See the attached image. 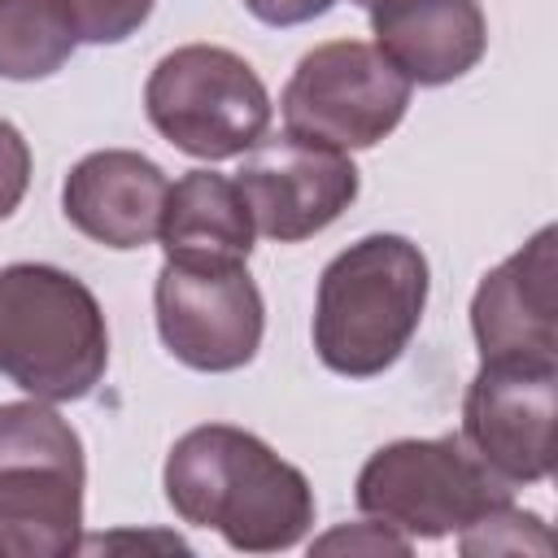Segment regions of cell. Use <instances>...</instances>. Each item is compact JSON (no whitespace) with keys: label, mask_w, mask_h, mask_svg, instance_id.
Here are the masks:
<instances>
[{"label":"cell","mask_w":558,"mask_h":558,"mask_svg":"<svg viewBox=\"0 0 558 558\" xmlns=\"http://www.w3.org/2000/svg\"><path fill=\"white\" fill-rule=\"evenodd\" d=\"M161 488L183 523L214 527L240 554L292 549L314 527V488L305 471L231 423L183 432L166 453Z\"/></svg>","instance_id":"6da1fadb"},{"label":"cell","mask_w":558,"mask_h":558,"mask_svg":"<svg viewBox=\"0 0 558 558\" xmlns=\"http://www.w3.org/2000/svg\"><path fill=\"white\" fill-rule=\"evenodd\" d=\"M432 270L414 240L375 231L340 248L314 296V353L331 375L375 379L414 340Z\"/></svg>","instance_id":"7a4b0ae2"},{"label":"cell","mask_w":558,"mask_h":558,"mask_svg":"<svg viewBox=\"0 0 558 558\" xmlns=\"http://www.w3.org/2000/svg\"><path fill=\"white\" fill-rule=\"evenodd\" d=\"M109 366V327L96 292L48 262L0 270V375L35 401H83Z\"/></svg>","instance_id":"3957f363"},{"label":"cell","mask_w":558,"mask_h":558,"mask_svg":"<svg viewBox=\"0 0 558 558\" xmlns=\"http://www.w3.org/2000/svg\"><path fill=\"white\" fill-rule=\"evenodd\" d=\"M83 440L52 401H0V558L83 549Z\"/></svg>","instance_id":"277c9868"},{"label":"cell","mask_w":558,"mask_h":558,"mask_svg":"<svg viewBox=\"0 0 558 558\" xmlns=\"http://www.w3.org/2000/svg\"><path fill=\"white\" fill-rule=\"evenodd\" d=\"M510 484L497 480L462 436H410L375 449L353 484V501L366 519L392 527L397 536L440 541L471 527L488 510L510 501Z\"/></svg>","instance_id":"5b68a950"},{"label":"cell","mask_w":558,"mask_h":558,"mask_svg":"<svg viewBox=\"0 0 558 558\" xmlns=\"http://www.w3.org/2000/svg\"><path fill=\"white\" fill-rule=\"evenodd\" d=\"M144 113L179 153L196 161H227L266 140L270 92L240 52L183 44L153 65L144 83Z\"/></svg>","instance_id":"8992f818"},{"label":"cell","mask_w":558,"mask_h":558,"mask_svg":"<svg viewBox=\"0 0 558 558\" xmlns=\"http://www.w3.org/2000/svg\"><path fill=\"white\" fill-rule=\"evenodd\" d=\"M410 92L414 83L375 44L331 39L296 61L279 96V113L292 140L353 153L375 148L401 126Z\"/></svg>","instance_id":"52a82bcc"},{"label":"cell","mask_w":558,"mask_h":558,"mask_svg":"<svg viewBox=\"0 0 558 558\" xmlns=\"http://www.w3.org/2000/svg\"><path fill=\"white\" fill-rule=\"evenodd\" d=\"M157 336L174 362L227 375L257 357L266 305L248 266H183L161 262L153 283Z\"/></svg>","instance_id":"ba28073f"},{"label":"cell","mask_w":558,"mask_h":558,"mask_svg":"<svg viewBox=\"0 0 558 558\" xmlns=\"http://www.w3.org/2000/svg\"><path fill=\"white\" fill-rule=\"evenodd\" d=\"M558 362H480L462 397L466 449L510 488L554 471Z\"/></svg>","instance_id":"9c48e42d"},{"label":"cell","mask_w":558,"mask_h":558,"mask_svg":"<svg viewBox=\"0 0 558 558\" xmlns=\"http://www.w3.org/2000/svg\"><path fill=\"white\" fill-rule=\"evenodd\" d=\"M253 231L275 244H296L327 231L362 192V174L340 148L305 140H257L235 170Z\"/></svg>","instance_id":"30bf717a"},{"label":"cell","mask_w":558,"mask_h":558,"mask_svg":"<svg viewBox=\"0 0 558 558\" xmlns=\"http://www.w3.org/2000/svg\"><path fill=\"white\" fill-rule=\"evenodd\" d=\"M480 362H558V231L541 227L471 296Z\"/></svg>","instance_id":"8fae6325"},{"label":"cell","mask_w":558,"mask_h":558,"mask_svg":"<svg viewBox=\"0 0 558 558\" xmlns=\"http://www.w3.org/2000/svg\"><path fill=\"white\" fill-rule=\"evenodd\" d=\"M170 179L135 148H100L70 166L61 183V209L74 231L105 248H144L161 231Z\"/></svg>","instance_id":"7c38bea8"},{"label":"cell","mask_w":558,"mask_h":558,"mask_svg":"<svg viewBox=\"0 0 558 558\" xmlns=\"http://www.w3.org/2000/svg\"><path fill=\"white\" fill-rule=\"evenodd\" d=\"M375 48L418 87L471 74L488 48L480 0H371Z\"/></svg>","instance_id":"4fadbf2b"},{"label":"cell","mask_w":558,"mask_h":558,"mask_svg":"<svg viewBox=\"0 0 558 558\" xmlns=\"http://www.w3.org/2000/svg\"><path fill=\"white\" fill-rule=\"evenodd\" d=\"M253 218L235 179L218 170H187L170 183L161 209V248L166 262L183 266H248Z\"/></svg>","instance_id":"5bb4252c"},{"label":"cell","mask_w":558,"mask_h":558,"mask_svg":"<svg viewBox=\"0 0 558 558\" xmlns=\"http://www.w3.org/2000/svg\"><path fill=\"white\" fill-rule=\"evenodd\" d=\"M78 48L65 0H0V78L35 83L57 74Z\"/></svg>","instance_id":"9a60e30c"},{"label":"cell","mask_w":558,"mask_h":558,"mask_svg":"<svg viewBox=\"0 0 558 558\" xmlns=\"http://www.w3.org/2000/svg\"><path fill=\"white\" fill-rule=\"evenodd\" d=\"M458 549L462 554H523V549L549 554V527H545L541 514L519 510L514 501H506V506L488 510L484 519H475L471 527H462Z\"/></svg>","instance_id":"2e32d148"},{"label":"cell","mask_w":558,"mask_h":558,"mask_svg":"<svg viewBox=\"0 0 558 558\" xmlns=\"http://www.w3.org/2000/svg\"><path fill=\"white\" fill-rule=\"evenodd\" d=\"M157 0H65L78 44H122L148 17Z\"/></svg>","instance_id":"e0dca14e"},{"label":"cell","mask_w":558,"mask_h":558,"mask_svg":"<svg viewBox=\"0 0 558 558\" xmlns=\"http://www.w3.org/2000/svg\"><path fill=\"white\" fill-rule=\"evenodd\" d=\"M31 187V144L22 131L0 118V218H9Z\"/></svg>","instance_id":"ac0fdd59"},{"label":"cell","mask_w":558,"mask_h":558,"mask_svg":"<svg viewBox=\"0 0 558 558\" xmlns=\"http://www.w3.org/2000/svg\"><path fill=\"white\" fill-rule=\"evenodd\" d=\"M336 545H349V549H366V554H410V541L397 536L392 527L384 523H357V527H340L323 541H314V549H336Z\"/></svg>","instance_id":"d6986e66"},{"label":"cell","mask_w":558,"mask_h":558,"mask_svg":"<svg viewBox=\"0 0 558 558\" xmlns=\"http://www.w3.org/2000/svg\"><path fill=\"white\" fill-rule=\"evenodd\" d=\"M336 0H244V9L262 22V26H301L314 22L331 9Z\"/></svg>","instance_id":"ffe728a7"},{"label":"cell","mask_w":558,"mask_h":558,"mask_svg":"<svg viewBox=\"0 0 558 558\" xmlns=\"http://www.w3.org/2000/svg\"><path fill=\"white\" fill-rule=\"evenodd\" d=\"M353 4H362V9H366V4H371V0H353Z\"/></svg>","instance_id":"44dd1931"}]
</instances>
